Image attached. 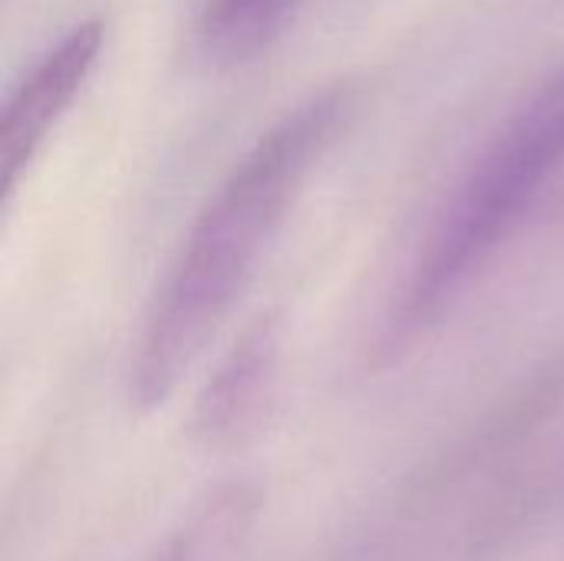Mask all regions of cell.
Segmentation results:
<instances>
[{
  "label": "cell",
  "instance_id": "3",
  "mask_svg": "<svg viewBox=\"0 0 564 561\" xmlns=\"http://www.w3.org/2000/svg\"><path fill=\"white\" fill-rule=\"evenodd\" d=\"M99 50H102V23L83 20L69 26L56 43H50L10 89L0 122L3 195L17 188L23 172L40 155L46 136L73 106L76 93L93 73V63L99 60Z\"/></svg>",
  "mask_w": 564,
  "mask_h": 561
},
{
  "label": "cell",
  "instance_id": "4",
  "mask_svg": "<svg viewBox=\"0 0 564 561\" xmlns=\"http://www.w3.org/2000/svg\"><path fill=\"white\" fill-rule=\"evenodd\" d=\"M278 367V334L271 317L254 321L225 354L195 407V430L208 443L235 440L248 430L271 390Z\"/></svg>",
  "mask_w": 564,
  "mask_h": 561
},
{
  "label": "cell",
  "instance_id": "5",
  "mask_svg": "<svg viewBox=\"0 0 564 561\" xmlns=\"http://www.w3.org/2000/svg\"><path fill=\"white\" fill-rule=\"evenodd\" d=\"M258 509L261 499L251 486H218L139 561H238L251 542Z\"/></svg>",
  "mask_w": 564,
  "mask_h": 561
},
{
  "label": "cell",
  "instance_id": "2",
  "mask_svg": "<svg viewBox=\"0 0 564 561\" xmlns=\"http://www.w3.org/2000/svg\"><path fill=\"white\" fill-rule=\"evenodd\" d=\"M564 188V60L476 145L433 208L387 311V341L436 327Z\"/></svg>",
  "mask_w": 564,
  "mask_h": 561
},
{
  "label": "cell",
  "instance_id": "6",
  "mask_svg": "<svg viewBox=\"0 0 564 561\" xmlns=\"http://www.w3.org/2000/svg\"><path fill=\"white\" fill-rule=\"evenodd\" d=\"M297 0H198L195 36L212 56H245L271 40Z\"/></svg>",
  "mask_w": 564,
  "mask_h": 561
},
{
  "label": "cell",
  "instance_id": "1",
  "mask_svg": "<svg viewBox=\"0 0 564 561\" xmlns=\"http://www.w3.org/2000/svg\"><path fill=\"white\" fill-rule=\"evenodd\" d=\"M354 106L347 86L311 93L278 116L221 175L155 284L129 364V397L165 403L254 281L311 175Z\"/></svg>",
  "mask_w": 564,
  "mask_h": 561
}]
</instances>
